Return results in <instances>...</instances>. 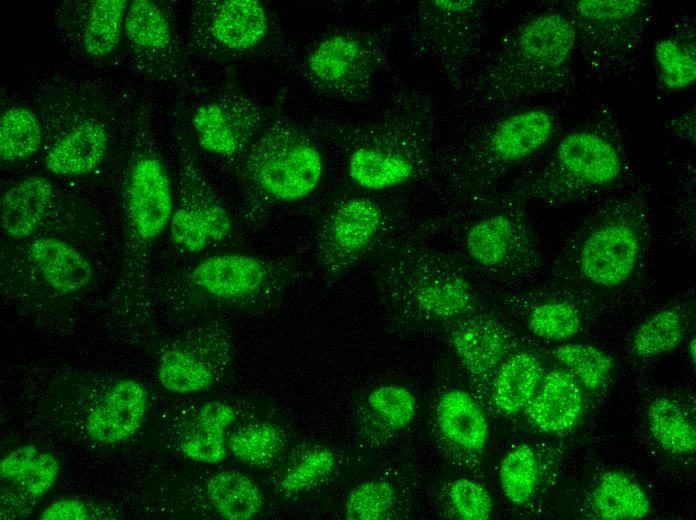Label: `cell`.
Masks as SVG:
<instances>
[{
    "label": "cell",
    "instance_id": "20",
    "mask_svg": "<svg viewBox=\"0 0 696 520\" xmlns=\"http://www.w3.org/2000/svg\"><path fill=\"white\" fill-rule=\"evenodd\" d=\"M516 221L505 213L485 217L470 226L465 249L478 265L501 270L514 262L522 245V233Z\"/></svg>",
    "mask_w": 696,
    "mask_h": 520
},
{
    "label": "cell",
    "instance_id": "13",
    "mask_svg": "<svg viewBox=\"0 0 696 520\" xmlns=\"http://www.w3.org/2000/svg\"><path fill=\"white\" fill-rule=\"evenodd\" d=\"M146 409L144 387L133 379L120 380L89 411L85 430L89 438L98 443L123 442L140 429Z\"/></svg>",
    "mask_w": 696,
    "mask_h": 520
},
{
    "label": "cell",
    "instance_id": "8",
    "mask_svg": "<svg viewBox=\"0 0 696 520\" xmlns=\"http://www.w3.org/2000/svg\"><path fill=\"white\" fill-rule=\"evenodd\" d=\"M266 123L261 107L242 93L206 102L192 116L193 129L204 150L238 159Z\"/></svg>",
    "mask_w": 696,
    "mask_h": 520
},
{
    "label": "cell",
    "instance_id": "31",
    "mask_svg": "<svg viewBox=\"0 0 696 520\" xmlns=\"http://www.w3.org/2000/svg\"><path fill=\"white\" fill-rule=\"evenodd\" d=\"M158 380L168 391L190 394L208 389L214 380L211 367L182 348L165 350L158 362Z\"/></svg>",
    "mask_w": 696,
    "mask_h": 520
},
{
    "label": "cell",
    "instance_id": "30",
    "mask_svg": "<svg viewBox=\"0 0 696 520\" xmlns=\"http://www.w3.org/2000/svg\"><path fill=\"white\" fill-rule=\"evenodd\" d=\"M649 430L656 442L673 454H690L696 448V432L683 409L666 397L654 399L648 408Z\"/></svg>",
    "mask_w": 696,
    "mask_h": 520
},
{
    "label": "cell",
    "instance_id": "38",
    "mask_svg": "<svg viewBox=\"0 0 696 520\" xmlns=\"http://www.w3.org/2000/svg\"><path fill=\"white\" fill-rule=\"evenodd\" d=\"M396 494L391 484L381 480L361 483L348 495L345 517L349 520H382L395 505Z\"/></svg>",
    "mask_w": 696,
    "mask_h": 520
},
{
    "label": "cell",
    "instance_id": "11",
    "mask_svg": "<svg viewBox=\"0 0 696 520\" xmlns=\"http://www.w3.org/2000/svg\"><path fill=\"white\" fill-rule=\"evenodd\" d=\"M636 230L623 222L605 224L591 232L579 253L586 279L601 287H616L633 273L640 253Z\"/></svg>",
    "mask_w": 696,
    "mask_h": 520
},
{
    "label": "cell",
    "instance_id": "19",
    "mask_svg": "<svg viewBox=\"0 0 696 520\" xmlns=\"http://www.w3.org/2000/svg\"><path fill=\"white\" fill-rule=\"evenodd\" d=\"M107 143L105 127L98 122L85 120L49 149L44 165L50 173L58 176L89 174L101 163Z\"/></svg>",
    "mask_w": 696,
    "mask_h": 520
},
{
    "label": "cell",
    "instance_id": "42",
    "mask_svg": "<svg viewBox=\"0 0 696 520\" xmlns=\"http://www.w3.org/2000/svg\"><path fill=\"white\" fill-rule=\"evenodd\" d=\"M450 501L457 514L465 520H486L493 511L488 491L478 482L467 478L455 480L449 489Z\"/></svg>",
    "mask_w": 696,
    "mask_h": 520
},
{
    "label": "cell",
    "instance_id": "27",
    "mask_svg": "<svg viewBox=\"0 0 696 520\" xmlns=\"http://www.w3.org/2000/svg\"><path fill=\"white\" fill-rule=\"evenodd\" d=\"M541 377V366L531 353L520 351L507 357L498 368L493 383L495 406L515 414L528 405Z\"/></svg>",
    "mask_w": 696,
    "mask_h": 520
},
{
    "label": "cell",
    "instance_id": "12",
    "mask_svg": "<svg viewBox=\"0 0 696 520\" xmlns=\"http://www.w3.org/2000/svg\"><path fill=\"white\" fill-rule=\"evenodd\" d=\"M133 227L143 240H152L169 225L173 209L171 185L163 163L144 156L133 166L127 188Z\"/></svg>",
    "mask_w": 696,
    "mask_h": 520
},
{
    "label": "cell",
    "instance_id": "4",
    "mask_svg": "<svg viewBox=\"0 0 696 520\" xmlns=\"http://www.w3.org/2000/svg\"><path fill=\"white\" fill-rule=\"evenodd\" d=\"M345 148L350 179L369 191L401 186L428 162L425 144L381 127L353 132Z\"/></svg>",
    "mask_w": 696,
    "mask_h": 520
},
{
    "label": "cell",
    "instance_id": "3",
    "mask_svg": "<svg viewBox=\"0 0 696 520\" xmlns=\"http://www.w3.org/2000/svg\"><path fill=\"white\" fill-rule=\"evenodd\" d=\"M297 276L293 259L224 253L197 263L186 280L214 299L249 305L277 296Z\"/></svg>",
    "mask_w": 696,
    "mask_h": 520
},
{
    "label": "cell",
    "instance_id": "34",
    "mask_svg": "<svg viewBox=\"0 0 696 520\" xmlns=\"http://www.w3.org/2000/svg\"><path fill=\"white\" fill-rule=\"evenodd\" d=\"M538 481V464L533 449L521 444L510 450L499 467V482L505 497L523 505L532 497Z\"/></svg>",
    "mask_w": 696,
    "mask_h": 520
},
{
    "label": "cell",
    "instance_id": "41",
    "mask_svg": "<svg viewBox=\"0 0 696 520\" xmlns=\"http://www.w3.org/2000/svg\"><path fill=\"white\" fill-rule=\"evenodd\" d=\"M335 466L334 454L325 448L309 452L282 479L281 487L288 493L306 490L329 475Z\"/></svg>",
    "mask_w": 696,
    "mask_h": 520
},
{
    "label": "cell",
    "instance_id": "44",
    "mask_svg": "<svg viewBox=\"0 0 696 520\" xmlns=\"http://www.w3.org/2000/svg\"><path fill=\"white\" fill-rule=\"evenodd\" d=\"M42 520H89L98 518L90 507L78 499H59L51 503L40 514Z\"/></svg>",
    "mask_w": 696,
    "mask_h": 520
},
{
    "label": "cell",
    "instance_id": "18",
    "mask_svg": "<svg viewBox=\"0 0 696 520\" xmlns=\"http://www.w3.org/2000/svg\"><path fill=\"white\" fill-rule=\"evenodd\" d=\"M124 33L135 49L163 64L168 71L177 63V45L163 8L150 0L129 2Z\"/></svg>",
    "mask_w": 696,
    "mask_h": 520
},
{
    "label": "cell",
    "instance_id": "29",
    "mask_svg": "<svg viewBox=\"0 0 696 520\" xmlns=\"http://www.w3.org/2000/svg\"><path fill=\"white\" fill-rule=\"evenodd\" d=\"M207 496L214 509L228 520H247L263 507V496L257 484L236 471H221L206 485Z\"/></svg>",
    "mask_w": 696,
    "mask_h": 520
},
{
    "label": "cell",
    "instance_id": "25",
    "mask_svg": "<svg viewBox=\"0 0 696 520\" xmlns=\"http://www.w3.org/2000/svg\"><path fill=\"white\" fill-rule=\"evenodd\" d=\"M234 420L235 411L230 405L220 401L204 404L196 414L192 430L180 443L182 453L197 462H222L228 446L225 430Z\"/></svg>",
    "mask_w": 696,
    "mask_h": 520
},
{
    "label": "cell",
    "instance_id": "21",
    "mask_svg": "<svg viewBox=\"0 0 696 520\" xmlns=\"http://www.w3.org/2000/svg\"><path fill=\"white\" fill-rule=\"evenodd\" d=\"M52 197L53 187L45 177L30 176L17 182L1 198L3 232L14 239L31 236L45 218Z\"/></svg>",
    "mask_w": 696,
    "mask_h": 520
},
{
    "label": "cell",
    "instance_id": "7",
    "mask_svg": "<svg viewBox=\"0 0 696 520\" xmlns=\"http://www.w3.org/2000/svg\"><path fill=\"white\" fill-rule=\"evenodd\" d=\"M379 61L376 40L365 34L337 33L313 47L306 70L310 81L324 93L358 100L370 91Z\"/></svg>",
    "mask_w": 696,
    "mask_h": 520
},
{
    "label": "cell",
    "instance_id": "10",
    "mask_svg": "<svg viewBox=\"0 0 696 520\" xmlns=\"http://www.w3.org/2000/svg\"><path fill=\"white\" fill-rule=\"evenodd\" d=\"M169 228L172 242L189 253L224 241L233 230L227 210L190 163L184 171L182 202L173 211Z\"/></svg>",
    "mask_w": 696,
    "mask_h": 520
},
{
    "label": "cell",
    "instance_id": "28",
    "mask_svg": "<svg viewBox=\"0 0 696 520\" xmlns=\"http://www.w3.org/2000/svg\"><path fill=\"white\" fill-rule=\"evenodd\" d=\"M592 507L605 520H635L645 517L650 500L633 478L619 471L604 473L592 494Z\"/></svg>",
    "mask_w": 696,
    "mask_h": 520
},
{
    "label": "cell",
    "instance_id": "17",
    "mask_svg": "<svg viewBox=\"0 0 696 520\" xmlns=\"http://www.w3.org/2000/svg\"><path fill=\"white\" fill-rule=\"evenodd\" d=\"M583 399L575 377L564 370L551 371L539 392L526 406L529 420L541 431L560 433L580 418Z\"/></svg>",
    "mask_w": 696,
    "mask_h": 520
},
{
    "label": "cell",
    "instance_id": "22",
    "mask_svg": "<svg viewBox=\"0 0 696 520\" xmlns=\"http://www.w3.org/2000/svg\"><path fill=\"white\" fill-rule=\"evenodd\" d=\"M30 256L45 282L62 294L85 288L92 277L88 260L69 243L40 237L30 246Z\"/></svg>",
    "mask_w": 696,
    "mask_h": 520
},
{
    "label": "cell",
    "instance_id": "6",
    "mask_svg": "<svg viewBox=\"0 0 696 520\" xmlns=\"http://www.w3.org/2000/svg\"><path fill=\"white\" fill-rule=\"evenodd\" d=\"M384 225L381 206L370 198L354 196L336 203L316 236L322 273L335 278L347 272L376 244Z\"/></svg>",
    "mask_w": 696,
    "mask_h": 520
},
{
    "label": "cell",
    "instance_id": "39",
    "mask_svg": "<svg viewBox=\"0 0 696 520\" xmlns=\"http://www.w3.org/2000/svg\"><path fill=\"white\" fill-rule=\"evenodd\" d=\"M371 409L393 430H400L411 423L416 413L414 395L401 385H384L368 396Z\"/></svg>",
    "mask_w": 696,
    "mask_h": 520
},
{
    "label": "cell",
    "instance_id": "24",
    "mask_svg": "<svg viewBox=\"0 0 696 520\" xmlns=\"http://www.w3.org/2000/svg\"><path fill=\"white\" fill-rule=\"evenodd\" d=\"M59 473L57 458L32 444L12 450L0 462L1 480L29 500L45 495L56 483Z\"/></svg>",
    "mask_w": 696,
    "mask_h": 520
},
{
    "label": "cell",
    "instance_id": "35",
    "mask_svg": "<svg viewBox=\"0 0 696 520\" xmlns=\"http://www.w3.org/2000/svg\"><path fill=\"white\" fill-rule=\"evenodd\" d=\"M283 444L280 429L268 422L242 427L228 441L230 451L238 460L255 466L273 461L281 452Z\"/></svg>",
    "mask_w": 696,
    "mask_h": 520
},
{
    "label": "cell",
    "instance_id": "33",
    "mask_svg": "<svg viewBox=\"0 0 696 520\" xmlns=\"http://www.w3.org/2000/svg\"><path fill=\"white\" fill-rule=\"evenodd\" d=\"M684 335V322L675 309H663L647 318L635 331L631 348L639 357H653L674 350Z\"/></svg>",
    "mask_w": 696,
    "mask_h": 520
},
{
    "label": "cell",
    "instance_id": "9",
    "mask_svg": "<svg viewBox=\"0 0 696 520\" xmlns=\"http://www.w3.org/2000/svg\"><path fill=\"white\" fill-rule=\"evenodd\" d=\"M575 41V29L564 16L556 13L536 16L519 28L495 68L505 70L501 77L507 81L520 71V75L528 71L530 74L552 71L568 61Z\"/></svg>",
    "mask_w": 696,
    "mask_h": 520
},
{
    "label": "cell",
    "instance_id": "14",
    "mask_svg": "<svg viewBox=\"0 0 696 520\" xmlns=\"http://www.w3.org/2000/svg\"><path fill=\"white\" fill-rule=\"evenodd\" d=\"M452 347L473 376H486L507 358L511 339L497 320L477 315L460 320L450 333Z\"/></svg>",
    "mask_w": 696,
    "mask_h": 520
},
{
    "label": "cell",
    "instance_id": "45",
    "mask_svg": "<svg viewBox=\"0 0 696 520\" xmlns=\"http://www.w3.org/2000/svg\"><path fill=\"white\" fill-rule=\"evenodd\" d=\"M695 344H696L695 339H692V340L690 341L689 348H688L689 357H690V359H691V361H692L693 364L695 363V355H696V354H695V348H696V347H695Z\"/></svg>",
    "mask_w": 696,
    "mask_h": 520
},
{
    "label": "cell",
    "instance_id": "16",
    "mask_svg": "<svg viewBox=\"0 0 696 520\" xmlns=\"http://www.w3.org/2000/svg\"><path fill=\"white\" fill-rule=\"evenodd\" d=\"M556 159L560 167L575 179L593 186L614 181L621 161L614 146L590 132H574L559 143Z\"/></svg>",
    "mask_w": 696,
    "mask_h": 520
},
{
    "label": "cell",
    "instance_id": "37",
    "mask_svg": "<svg viewBox=\"0 0 696 520\" xmlns=\"http://www.w3.org/2000/svg\"><path fill=\"white\" fill-rule=\"evenodd\" d=\"M527 323L530 331L542 339L564 341L579 332L581 319L570 303L548 301L531 309Z\"/></svg>",
    "mask_w": 696,
    "mask_h": 520
},
{
    "label": "cell",
    "instance_id": "23",
    "mask_svg": "<svg viewBox=\"0 0 696 520\" xmlns=\"http://www.w3.org/2000/svg\"><path fill=\"white\" fill-rule=\"evenodd\" d=\"M436 416L441 433L451 443L470 452L485 447L488 439L486 417L465 391L453 389L444 393L439 399Z\"/></svg>",
    "mask_w": 696,
    "mask_h": 520
},
{
    "label": "cell",
    "instance_id": "5",
    "mask_svg": "<svg viewBox=\"0 0 696 520\" xmlns=\"http://www.w3.org/2000/svg\"><path fill=\"white\" fill-rule=\"evenodd\" d=\"M268 12L258 0H209L196 3L191 35L197 48L222 59L254 52L267 38Z\"/></svg>",
    "mask_w": 696,
    "mask_h": 520
},
{
    "label": "cell",
    "instance_id": "15",
    "mask_svg": "<svg viewBox=\"0 0 696 520\" xmlns=\"http://www.w3.org/2000/svg\"><path fill=\"white\" fill-rule=\"evenodd\" d=\"M554 130L552 116L543 109H529L498 122L486 140L489 159L497 164L519 162L544 146Z\"/></svg>",
    "mask_w": 696,
    "mask_h": 520
},
{
    "label": "cell",
    "instance_id": "43",
    "mask_svg": "<svg viewBox=\"0 0 696 520\" xmlns=\"http://www.w3.org/2000/svg\"><path fill=\"white\" fill-rule=\"evenodd\" d=\"M577 12L594 22H615L635 15L643 6L638 0H581L576 2Z\"/></svg>",
    "mask_w": 696,
    "mask_h": 520
},
{
    "label": "cell",
    "instance_id": "40",
    "mask_svg": "<svg viewBox=\"0 0 696 520\" xmlns=\"http://www.w3.org/2000/svg\"><path fill=\"white\" fill-rule=\"evenodd\" d=\"M664 84L673 90L683 89L696 78L694 54L684 49L677 41L665 39L654 49Z\"/></svg>",
    "mask_w": 696,
    "mask_h": 520
},
{
    "label": "cell",
    "instance_id": "32",
    "mask_svg": "<svg viewBox=\"0 0 696 520\" xmlns=\"http://www.w3.org/2000/svg\"><path fill=\"white\" fill-rule=\"evenodd\" d=\"M43 132L36 115L28 108L15 106L0 118V158L19 162L32 157L41 147Z\"/></svg>",
    "mask_w": 696,
    "mask_h": 520
},
{
    "label": "cell",
    "instance_id": "2",
    "mask_svg": "<svg viewBox=\"0 0 696 520\" xmlns=\"http://www.w3.org/2000/svg\"><path fill=\"white\" fill-rule=\"evenodd\" d=\"M374 276L385 294L425 319H455L468 313L475 302L459 262L422 244H394L380 256Z\"/></svg>",
    "mask_w": 696,
    "mask_h": 520
},
{
    "label": "cell",
    "instance_id": "26",
    "mask_svg": "<svg viewBox=\"0 0 696 520\" xmlns=\"http://www.w3.org/2000/svg\"><path fill=\"white\" fill-rule=\"evenodd\" d=\"M127 0L84 2L80 15L79 43L91 58H105L117 47L124 27Z\"/></svg>",
    "mask_w": 696,
    "mask_h": 520
},
{
    "label": "cell",
    "instance_id": "1",
    "mask_svg": "<svg viewBox=\"0 0 696 520\" xmlns=\"http://www.w3.org/2000/svg\"><path fill=\"white\" fill-rule=\"evenodd\" d=\"M323 171L322 155L306 133L285 119L267 122L239 158L244 221L256 226L274 205L306 198Z\"/></svg>",
    "mask_w": 696,
    "mask_h": 520
},
{
    "label": "cell",
    "instance_id": "36",
    "mask_svg": "<svg viewBox=\"0 0 696 520\" xmlns=\"http://www.w3.org/2000/svg\"><path fill=\"white\" fill-rule=\"evenodd\" d=\"M556 359L567 367L581 384L590 390L598 389L608 379L613 361L600 348L583 343H567L555 351Z\"/></svg>",
    "mask_w": 696,
    "mask_h": 520
}]
</instances>
